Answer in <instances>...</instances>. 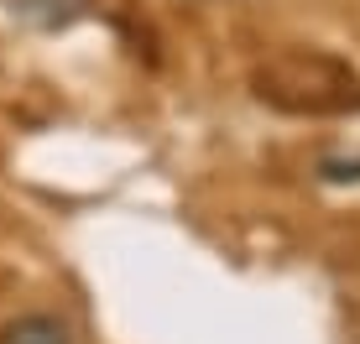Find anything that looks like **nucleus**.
<instances>
[{
    "label": "nucleus",
    "instance_id": "obj_1",
    "mask_svg": "<svg viewBox=\"0 0 360 344\" xmlns=\"http://www.w3.org/2000/svg\"><path fill=\"white\" fill-rule=\"evenodd\" d=\"M0 344H73V329L58 313H21L0 329Z\"/></svg>",
    "mask_w": 360,
    "mask_h": 344
}]
</instances>
